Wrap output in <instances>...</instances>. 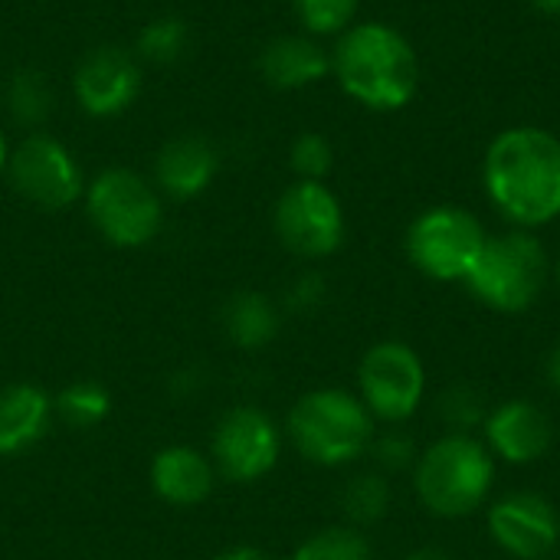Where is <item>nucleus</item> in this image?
<instances>
[{
	"label": "nucleus",
	"mask_w": 560,
	"mask_h": 560,
	"mask_svg": "<svg viewBox=\"0 0 560 560\" xmlns=\"http://www.w3.org/2000/svg\"><path fill=\"white\" fill-rule=\"evenodd\" d=\"M482 184L495 210L518 230H538L560 217V138L518 125L492 138Z\"/></svg>",
	"instance_id": "nucleus-1"
},
{
	"label": "nucleus",
	"mask_w": 560,
	"mask_h": 560,
	"mask_svg": "<svg viewBox=\"0 0 560 560\" xmlns=\"http://www.w3.org/2000/svg\"><path fill=\"white\" fill-rule=\"evenodd\" d=\"M331 75L371 112H400L420 89V59L413 43L390 23H354L331 49Z\"/></svg>",
	"instance_id": "nucleus-2"
},
{
	"label": "nucleus",
	"mask_w": 560,
	"mask_h": 560,
	"mask_svg": "<svg viewBox=\"0 0 560 560\" xmlns=\"http://www.w3.org/2000/svg\"><path fill=\"white\" fill-rule=\"evenodd\" d=\"M495 482V456L479 436L443 433L413 466L417 499L430 515L466 518L479 512Z\"/></svg>",
	"instance_id": "nucleus-3"
},
{
	"label": "nucleus",
	"mask_w": 560,
	"mask_h": 560,
	"mask_svg": "<svg viewBox=\"0 0 560 560\" xmlns=\"http://www.w3.org/2000/svg\"><path fill=\"white\" fill-rule=\"evenodd\" d=\"M289 436L308 463L338 469L368 453L374 440V417L358 394L322 387L299 397L289 413Z\"/></svg>",
	"instance_id": "nucleus-4"
},
{
	"label": "nucleus",
	"mask_w": 560,
	"mask_h": 560,
	"mask_svg": "<svg viewBox=\"0 0 560 560\" xmlns=\"http://www.w3.org/2000/svg\"><path fill=\"white\" fill-rule=\"evenodd\" d=\"M551 279V256L532 230L489 236L476 266L466 276L469 292L505 315H518L538 302Z\"/></svg>",
	"instance_id": "nucleus-5"
},
{
	"label": "nucleus",
	"mask_w": 560,
	"mask_h": 560,
	"mask_svg": "<svg viewBox=\"0 0 560 560\" xmlns=\"http://www.w3.org/2000/svg\"><path fill=\"white\" fill-rule=\"evenodd\" d=\"M489 233L463 207H430L423 210L404 236L407 259L433 282H466L476 266Z\"/></svg>",
	"instance_id": "nucleus-6"
},
{
	"label": "nucleus",
	"mask_w": 560,
	"mask_h": 560,
	"mask_svg": "<svg viewBox=\"0 0 560 560\" xmlns=\"http://www.w3.org/2000/svg\"><path fill=\"white\" fill-rule=\"evenodd\" d=\"M85 210L102 240L121 249L151 243L164 220L158 187L125 167H108L89 184Z\"/></svg>",
	"instance_id": "nucleus-7"
},
{
	"label": "nucleus",
	"mask_w": 560,
	"mask_h": 560,
	"mask_svg": "<svg viewBox=\"0 0 560 560\" xmlns=\"http://www.w3.org/2000/svg\"><path fill=\"white\" fill-rule=\"evenodd\" d=\"M358 397L374 420L404 423L427 397V368L407 341H377L358 364Z\"/></svg>",
	"instance_id": "nucleus-8"
},
{
	"label": "nucleus",
	"mask_w": 560,
	"mask_h": 560,
	"mask_svg": "<svg viewBox=\"0 0 560 560\" xmlns=\"http://www.w3.org/2000/svg\"><path fill=\"white\" fill-rule=\"evenodd\" d=\"M276 236L299 259H325L345 243V210L325 180H295L276 203Z\"/></svg>",
	"instance_id": "nucleus-9"
},
{
	"label": "nucleus",
	"mask_w": 560,
	"mask_h": 560,
	"mask_svg": "<svg viewBox=\"0 0 560 560\" xmlns=\"http://www.w3.org/2000/svg\"><path fill=\"white\" fill-rule=\"evenodd\" d=\"M7 174L16 194L39 210H66L85 194L79 161L59 138L46 131L26 135L10 151Z\"/></svg>",
	"instance_id": "nucleus-10"
},
{
	"label": "nucleus",
	"mask_w": 560,
	"mask_h": 560,
	"mask_svg": "<svg viewBox=\"0 0 560 560\" xmlns=\"http://www.w3.org/2000/svg\"><path fill=\"white\" fill-rule=\"evenodd\" d=\"M282 453L279 427L256 407H233L213 433V463L230 482H256L272 472Z\"/></svg>",
	"instance_id": "nucleus-11"
},
{
	"label": "nucleus",
	"mask_w": 560,
	"mask_h": 560,
	"mask_svg": "<svg viewBox=\"0 0 560 560\" xmlns=\"http://www.w3.org/2000/svg\"><path fill=\"white\" fill-rule=\"evenodd\" d=\"M492 541L515 560H545L560 541L555 502L538 492H512L489 509Z\"/></svg>",
	"instance_id": "nucleus-12"
},
{
	"label": "nucleus",
	"mask_w": 560,
	"mask_h": 560,
	"mask_svg": "<svg viewBox=\"0 0 560 560\" xmlns=\"http://www.w3.org/2000/svg\"><path fill=\"white\" fill-rule=\"evenodd\" d=\"M72 92L85 115L115 118L135 105L141 92V66L118 46H98L75 66Z\"/></svg>",
	"instance_id": "nucleus-13"
},
{
	"label": "nucleus",
	"mask_w": 560,
	"mask_h": 560,
	"mask_svg": "<svg viewBox=\"0 0 560 560\" xmlns=\"http://www.w3.org/2000/svg\"><path fill=\"white\" fill-rule=\"evenodd\" d=\"M482 443L489 453L509 466H532L548 456L555 443V423L545 407L535 400L515 397L489 410V420L482 427Z\"/></svg>",
	"instance_id": "nucleus-14"
},
{
	"label": "nucleus",
	"mask_w": 560,
	"mask_h": 560,
	"mask_svg": "<svg viewBox=\"0 0 560 560\" xmlns=\"http://www.w3.org/2000/svg\"><path fill=\"white\" fill-rule=\"evenodd\" d=\"M217 167H220V158L207 138L180 135L161 148V154L154 161V180L167 197L194 200L213 184Z\"/></svg>",
	"instance_id": "nucleus-15"
},
{
	"label": "nucleus",
	"mask_w": 560,
	"mask_h": 560,
	"mask_svg": "<svg viewBox=\"0 0 560 560\" xmlns=\"http://www.w3.org/2000/svg\"><path fill=\"white\" fill-rule=\"evenodd\" d=\"M259 72L272 89H308L331 72V52L315 36H276L259 56Z\"/></svg>",
	"instance_id": "nucleus-16"
},
{
	"label": "nucleus",
	"mask_w": 560,
	"mask_h": 560,
	"mask_svg": "<svg viewBox=\"0 0 560 560\" xmlns=\"http://www.w3.org/2000/svg\"><path fill=\"white\" fill-rule=\"evenodd\" d=\"M213 466L190 446H167L151 463V486L158 499L177 509L200 505L213 492Z\"/></svg>",
	"instance_id": "nucleus-17"
},
{
	"label": "nucleus",
	"mask_w": 560,
	"mask_h": 560,
	"mask_svg": "<svg viewBox=\"0 0 560 560\" xmlns=\"http://www.w3.org/2000/svg\"><path fill=\"white\" fill-rule=\"evenodd\" d=\"M52 400L33 384L0 390V456H20L36 446L49 427Z\"/></svg>",
	"instance_id": "nucleus-18"
},
{
	"label": "nucleus",
	"mask_w": 560,
	"mask_h": 560,
	"mask_svg": "<svg viewBox=\"0 0 560 560\" xmlns=\"http://www.w3.org/2000/svg\"><path fill=\"white\" fill-rule=\"evenodd\" d=\"M223 331L243 351H259L279 335V312L262 292H236L223 308Z\"/></svg>",
	"instance_id": "nucleus-19"
},
{
	"label": "nucleus",
	"mask_w": 560,
	"mask_h": 560,
	"mask_svg": "<svg viewBox=\"0 0 560 560\" xmlns=\"http://www.w3.org/2000/svg\"><path fill=\"white\" fill-rule=\"evenodd\" d=\"M489 410H492L489 394L472 381L450 384L436 400V417L446 427V433H463V436H476L486 427Z\"/></svg>",
	"instance_id": "nucleus-20"
},
{
	"label": "nucleus",
	"mask_w": 560,
	"mask_h": 560,
	"mask_svg": "<svg viewBox=\"0 0 560 560\" xmlns=\"http://www.w3.org/2000/svg\"><path fill=\"white\" fill-rule=\"evenodd\" d=\"M341 509L351 528H368L390 512V482L384 472H358L341 489Z\"/></svg>",
	"instance_id": "nucleus-21"
},
{
	"label": "nucleus",
	"mask_w": 560,
	"mask_h": 560,
	"mask_svg": "<svg viewBox=\"0 0 560 560\" xmlns=\"http://www.w3.org/2000/svg\"><path fill=\"white\" fill-rule=\"evenodd\" d=\"M292 560H374V548L361 535V528L335 525V528H322L308 535L295 548Z\"/></svg>",
	"instance_id": "nucleus-22"
},
{
	"label": "nucleus",
	"mask_w": 560,
	"mask_h": 560,
	"mask_svg": "<svg viewBox=\"0 0 560 560\" xmlns=\"http://www.w3.org/2000/svg\"><path fill=\"white\" fill-rule=\"evenodd\" d=\"M52 410H56V413L62 417V423H69L72 430H92V427H98V423L108 417L112 397H108V390H105L102 384H95V381H75V384H69V387L56 397Z\"/></svg>",
	"instance_id": "nucleus-23"
},
{
	"label": "nucleus",
	"mask_w": 560,
	"mask_h": 560,
	"mask_svg": "<svg viewBox=\"0 0 560 560\" xmlns=\"http://www.w3.org/2000/svg\"><path fill=\"white\" fill-rule=\"evenodd\" d=\"M7 108L20 125H43L52 112V89L43 72L20 69L7 85Z\"/></svg>",
	"instance_id": "nucleus-24"
},
{
	"label": "nucleus",
	"mask_w": 560,
	"mask_h": 560,
	"mask_svg": "<svg viewBox=\"0 0 560 560\" xmlns=\"http://www.w3.org/2000/svg\"><path fill=\"white\" fill-rule=\"evenodd\" d=\"M292 7L308 36H341L354 26L361 0H292Z\"/></svg>",
	"instance_id": "nucleus-25"
},
{
	"label": "nucleus",
	"mask_w": 560,
	"mask_h": 560,
	"mask_svg": "<svg viewBox=\"0 0 560 560\" xmlns=\"http://www.w3.org/2000/svg\"><path fill=\"white\" fill-rule=\"evenodd\" d=\"M187 49V26L177 16L151 20L138 33V56L148 62H174Z\"/></svg>",
	"instance_id": "nucleus-26"
},
{
	"label": "nucleus",
	"mask_w": 560,
	"mask_h": 560,
	"mask_svg": "<svg viewBox=\"0 0 560 560\" xmlns=\"http://www.w3.org/2000/svg\"><path fill=\"white\" fill-rule=\"evenodd\" d=\"M289 164L299 180H325L335 167V148L318 131H302L289 148Z\"/></svg>",
	"instance_id": "nucleus-27"
},
{
	"label": "nucleus",
	"mask_w": 560,
	"mask_h": 560,
	"mask_svg": "<svg viewBox=\"0 0 560 560\" xmlns=\"http://www.w3.org/2000/svg\"><path fill=\"white\" fill-rule=\"evenodd\" d=\"M368 453L374 456V466H377V472H384V476L413 469V466H417V456H420L417 443H413L407 433H400V430H387V433H381V436L374 433Z\"/></svg>",
	"instance_id": "nucleus-28"
},
{
	"label": "nucleus",
	"mask_w": 560,
	"mask_h": 560,
	"mask_svg": "<svg viewBox=\"0 0 560 560\" xmlns=\"http://www.w3.org/2000/svg\"><path fill=\"white\" fill-rule=\"evenodd\" d=\"M325 295H328V285H325V279H322L318 272H302V276L289 285V292H285L289 308H295V312H312V308H318V305L325 302Z\"/></svg>",
	"instance_id": "nucleus-29"
},
{
	"label": "nucleus",
	"mask_w": 560,
	"mask_h": 560,
	"mask_svg": "<svg viewBox=\"0 0 560 560\" xmlns=\"http://www.w3.org/2000/svg\"><path fill=\"white\" fill-rule=\"evenodd\" d=\"M404 560H456L446 548H440V545H423V548H417V551H410Z\"/></svg>",
	"instance_id": "nucleus-30"
},
{
	"label": "nucleus",
	"mask_w": 560,
	"mask_h": 560,
	"mask_svg": "<svg viewBox=\"0 0 560 560\" xmlns=\"http://www.w3.org/2000/svg\"><path fill=\"white\" fill-rule=\"evenodd\" d=\"M213 560H272L266 551H259V548H230V551H223L220 558Z\"/></svg>",
	"instance_id": "nucleus-31"
},
{
	"label": "nucleus",
	"mask_w": 560,
	"mask_h": 560,
	"mask_svg": "<svg viewBox=\"0 0 560 560\" xmlns=\"http://www.w3.org/2000/svg\"><path fill=\"white\" fill-rule=\"evenodd\" d=\"M548 384H551V390L560 397V345L551 351V358H548Z\"/></svg>",
	"instance_id": "nucleus-32"
},
{
	"label": "nucleus",
	"mask_w": 560,
	"mask_h": 560,
	"mask_svg": "<svg viewBox=\"0 0 560 560\" xmlns=\"http://www.w3.org/2000/svg\"><path fill=\"white\" fill-rule=\"evenodd\" d=\"M7 164H10V144H7V135L0 131V174H7Z\"/></svg>",
	"instance_id": "nucleus-33"
},
{
	"label": "nucleus",
	"mask_w": 560,
	"mask_h": 560,
	"mask_svg": "<svg viewBox=\"0 0 560 560\" xmlns=\"http://www.w3.org/2000/svg\"><path fill=\"white\" fill-rule=\"evenodd\" d=\"M532 3L545 13H560V0H532Z\"/></svg>",
	"instance_id": "nucleus-34"
},
{
	"label": "nucleus",
	"mask_w": 560,
	"mask_h": 560,
	"mask_svg": "<svg viewBox=\"0 0 560 560\" xmlns=\"http://www.w3.org/2000/svg\"><path fill=\"white\" fill-rule=\"evenodd\" d=\"M551 272H555V279H558V285H560V256L555 259V266H551Z\"/></svg>",
	"instance_id": "nucleus-35"
}]
</instances>
